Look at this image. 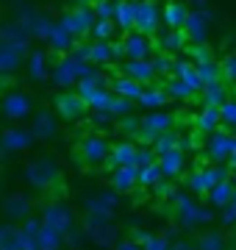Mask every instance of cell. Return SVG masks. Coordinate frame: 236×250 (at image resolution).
<instances>
[{"mask_svg":"<svg viewBox=\"0 0 236 250\" xmlns=\"http://www.w3.org/2000/svg\"><path fill=\"white\" fill-rule=\"evenodd\" d=\"M119 250H137V248H134V245H122Z\"/></svg>","mask_w":236,"mask_h":250,"instance_id":"5b68a950","label":"cell"},{"mask_svg":"<svg viewBox=\"0 0 236 250\" xmlns=\"http://www.w3.org/2000/svg\"><path fill=\"white\" fill-rule=\"evenodd\" d=\"M203 250H225V242H222V236L209 233V236H203Z\"/></svg>","mask_w":236,"mask_h":250,"instance_id":"7a4b0ae2","label":"cell"},{"mask_svg":"<svg viewBox=\"0 0 236 250\" xmlns=\"http://www.w3.org/2000/svg\"><path fill=\"white\" fill-rule=\"evenodd\" d=\"M131 175H134L131 170H122L117 175V184H119V187H131Z\"/></svg>","mask_w":236,"mask_h":250,"instance_id":"277c9868","label":"cell"},{"mask_svg":"<svg viewBox=\"0 0 236 250\" xmlns=\"http://www.w3.org/2000/svg\"><path fill=\"white\" fill-rule=\"evenodd\" d=\"M42 245H45V250H53L56 248V233L53 231H45V233H42Z\"/></svg>","mask_w":236,"mask_h":250,"instance_id":"3957f363","label":"cell"},{"mask_svg":"<svg viewBox=\"0 0 236 250\" xmlns=\"http://www.w3.org/2000/svg\"><path fill=\"white\" fill-rule=\"evenodd\" d=\"M0 250H20V236L11 228H0Z\"/></svg>","mask_w":236,"mask_h":250,"instance_id":"6da1fadb","label":"cell"}]
</instances>
